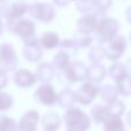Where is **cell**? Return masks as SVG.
I'll return each instance as SVG.
<instances>
[{
	"mask_svg": "<svg viewBox=\"0 0 131 131\" xmlns=\"http://www.w3.org/2000/svg\"><path fill=\"white\" fill-rule=\"evenodd\" d=\"M13 81L18 89H29L37 83V76L31 70L25 68H18L14 71Z\"/></svg>",
	"mask_w": 131,
	"mask_h": 131,
	"instance_id": "4fadbf2b",
	"label": "cell"
},
{
	"mask_svg": "<svg viewBox=\"0 0 131 131\" xmlns=\"http://www.w3.org/2000/svg\"><path fill=\"white\" fill-rule=\"evenodd\" d=\"M29 12V5L24 1H6L0 5V17H4L6 23H12L22 18Z\"/></svg>",
	"mask_w": 131,
	"mask_h": 131,
	"instance_id": "277c9868",
	"label": "cell"
},
{
	"mask_svg": "<svg viewBox=\"0 0 131 131\" xmlns=\"http://www.w3.org/2000/svg\"><path fill=\"white\" fill-rule=\"evenodd\" d=\"M7 30L13 32L17 37L22 39V41H27L29 39L36 37V24L30 18H20L12 23H6Z\"/></svg>",
	"mask_w": 131,
	"mask_h": 131,
	"instance_id": "5b68a950",
	"label": "cell"
},
{
	"mask_svg": "<svg viewBox=\"0 0 131 131\" xmlns=\"http://www.w3.org/2000/svg\"><path fill=\"white\" fill-rule=\"evenodd\" d=\"M107 75L105 66L100 63H91L86 69V81H91L94 83H101Z\"/></svg>",
	"mask_w": 131,
	"mask_h": 131,
	"instance_id": "2e32d148",
	"label": "cell"
},
{
	"mask_svg": "<svg viewBox=\"0 0 131 131\" xmlns=\"http://www.w3.org/2000/svg\"><path fill=\"white\" fill-rule=\"evenodd\" d=\"M31 17L43 23H50L57 15L54 6L50 2H34L29 5V12Z\"/></svg>",
	"mask_w": 131,
	"mask_h": 131,
	"instance_id": "ba28073f",
	"label": "cell"
},
{
	"mask_svg": "<svg viewBox=\"0 0 131 131\" xmlns=\"http://www.w3.org/2000/svg\"><path fill=\"white\" fill-rule=\"evenodd\" d=\"M63 122L66 131H88L92 124L90 116L76 106L66 109V113L63 114Z\"/></svg>",
	"mask_w": 131,
	"mask_h": 131,
	"instance_id": "6da1fadb",
	"label": "cell"
},
{
	"mask_svg": "<svg viewBox=\"0 0 131 131\" xmlns=\"http://www.w3.org/2000/svg\"><path fill=\"white\" fill-rule=\"evenodd\" d=\"M99 95L102 99V101L106 105L112 104L115 100L118 99V90L117 86L113 85V84H106L104 86H100V91H99Z\"/></svg>",
	"mask_w": 131,
	"mask_h": 131,
	"instance_id": "7402d4cb",
	"label": "cell"
},
{
	"mask_svg": "<svg viewBox=\"0 0 131 131\" xmlns=\"http://www.w3.org/2000/svg\"><path fill=\"white\" fill-rule=\"evenodd\" d=\"M4 34V23H2V20L0 17V36Z\"/></svg>",
	"mask_w": 131,
	"mask_h": 131,
	"instance_id": "74e56055",
	"label": "cell"
},
{
	"mask_svg": "<svg viewBox=\"0 0 131 131\" xmlns=\"http://www.w3.org/2000/svg\"><path fill=\"white\" fill-rule=\"evenodd\" d=\"M58 94L54 86L51 83H41L36 89L34 98L38 104L45 107H53L58 105Z\"/></svg>",
	"mask_w": 131,
	"mask_h": 131,
	"instance_id": "9c48e42d",
	"label": "cell"
},
{
	"mask_svg": "<svg viewBox=\"0 0 131 131\" xmlns=\"http://www.w3.org/2000/svg\"><path fill=\"white\" fill-rule=\"evenodd\" d=\"M117 86L118 90V94L122 95V97H129L131 95V77L128 76L120 82V83L115 84Z\"/></svg>",
	"mask_w": 131,
	"mask_h": 131,
	"instance_id": "4dcf8cb0",
	"label": "cell"
},
{
	"mask_svg": "<svg viewBox=\"0 0 131 131\" xmlns=\"http://www.w3.org/2000/svg\"><path fill=\"white\" fill-rule=\"evenodd\" d=\"M100 45H101V44H100ZM101 46H102V50H104V53H105V58H107L108 60L115 62V61H118V60L121 59V57L124 54L125 50H127L128 43L124 37L117 35L115 38H113L112 40L102 44Z\"/></svg>",
	"mask_w": 131,
	"mask_h": 131,
	"instance_id": "52a82bcc",
	"label": "cell"
},
{
	"mask_svg": "<svg viewBox=\"0 0 131 131\" xmlns=\"http://www.w3.org/2000/svg\"><path fill=\"white\" fill-rule=\"evenodd\" d=\"M39 41H40V45H41V47H43V50L52 51V50H54V48L59 47L61 39H60L59 35H58L57 32L47 31L41 35V37L39 38Z\"/></svg>",
	"mask_w": 131,
	"mask_h": 131,
	"instance_id": "ac0fdd59",
	"label": "cell"
},
{
	"mask_svg": "<svg viewBox=\"0 0 131 131\" xmlns=\"http://www.w3.org/2000/svg\"><path fill=\"white\" fill-rule=\"evenodd\" d=\"M108 75L114 81L115 84L120 83L122 79H124L125 77L129 76L128 70H127V68H125V64L121 63V62H118V61H115L111 64V67H109V69H108Z\"/></svg>",
	"mask_w": 131,
	"mask_h": 131,
	"instance_id": "d6986e66",
	"label": "cell"
},
{
	"mask_svg": "<svg viewBox=\"0 0 131 131\" xmlns=\"http://www.w3.org/2000/svg\"><path fill=\"white\" fill-rule=\"evenodd\" d=\"M61 125V117L55 112H48L41 117V127L44 131H58Z\"/></svg>",
	"mask_w": 131,
	"mask_h": 131,
	"instance_id": "e0dca14e",
	"label": "cell"
},
{
	"mask_svg": "<svg viewBox=\"0 0 131 131\" xmlns=\"http://www.w3.org/2000/svg\"><path fill=\"white\" fill-rule=\"evenodd\" d=\"M36 76L37 79L40 81L41 83H51L52 79L57 76V69L50 62H40L37 66L36 69Z\"/></svg>",
	"mask_w": 131,
	"mask_h": 131,
	"instance_id": "9a60e30c",
	"label": "cell"
},
{
	"mask_svg": "<svg viewBox=\"0 0 131 131\" xmlns=\"http://www.w3.org/2000/svg\"><path fill=\"white\" fill-rule=\"evenodd\" d=\"M74 39L77 43L79 48H88L90 46H92V44H93V37L91 35L84 34V32H81L78 30L75 32Z\"/></svg>",
	"mask_w": 131,
	"mask_h": 131,
	"instance_id": "d4e9b609",
	"label": "cell"
},
{
	"mask_svg": "<svg viewBox=\"0 0 131 131\" xmlns=\"http://www.w3.org/2000/svg\"><path fill=\"white\" fill-rule=\"evenodd\" d=\"M76 104V97H75V91L69 88H66L61 90L58 94V105L61 108L68 109Z\"/></svg>",
	"mask_w": 131,
	"mask_h": 131,
	"instance_id": "ffe728a7",
	"label": "cell"
},
{
	"mask_svg": "<svg viewBox=\"0 0 131 131\" xmlns=\"http://www.w3.org/2000/svg\"><path fill=\"white\" fill-rule=\"evenodd\" d=\"M59 47L61 51H64L66 53H68L70 57L76 55L77 53H78V48H79L74 38H67V39L61 40L60 41Z\"/></svg>",
	"mask_w": 131,
	"mask_h": 131,
	"instance_id": "484cf974",
	"label": "cell"
},
{
	"mask_svg": "<svg viewBox=\"0 0 131 131\" xmlns=\"http://www.w3.org/2000/svg\"><path fill=\"white\" fill-rule=\"evenodd\" d=\"M92 1H93V7L99 13L107 12L113 5V0H92Z\"/></svg>",
	"mask_w": 131,
	"mask_h": 131,
	"instance_id": "d6a6232c",
	"label": "cell"
},
{
	"mask_svg": "<svg viewBox=\"0 0 131 131\" xmlns=\"http://www.w3.org/2000/svg\"><path fill=\"white\" fill-rule=\"evenodd\" d=\"M86 67L82 61H70L62 70H58L57 76L63 84H76L86 81Z\"/></svg>",
	"mask_w": 131,
	"mask_h": 131,
	"instance_id": "7a4b0ae2",
	"label": "cell"
},
{
	"mask_svg": "<svg viewBox=\"0 0 131 131\" xmlns=\"http://www.w3.org/2000/svg\"><path fill=\"white\" fill-rule=\"evenodd\" d=\"M125 18H127V21L131 24V6L128 7L127 10H125Z\"/></svg>",
	"mask_w": 131,
	"mask_h": 131,
	"instance_id": "d590c367",
	"label": "cell"
},
{
	"mask_svg": "<svg viewBox=\"0 0 131 131\" xmlns=\"http://www.w3.org/2000/svg\"><path fill=\"white\" fill-rule=\"evenodd\" d=\"M39 121V113L36 109H30L21 116L17 122V131H38Z\"/></svg>",
	"mask_w": 131,
	"mask_h": 131,
	"instance_id": "5bb4252c",
	"label": "cell"
},
{
	"mask_svg": "<svg viewBox=\"0 0 131 131\" xmlns=\"http://www.w3.org/2000/svg\"><path fill=\"white\" fill-rule=\"evenodd\" d=\"M18 66V57L13 45L2 43L0 45V69L6 72L15 71Z\"/></svg>",
	"mask_w": 131,
	"mask_h": 131,
	"instance_id": "30bf717a",
	"label": "cell"
},
{
	"mask_svg": "<svg viewBox=\"0 0 131 131\" xmlns=\"http://www.w3.org/2000/svg\"><path fill=\"white\" fill-rule=\"evenodd\" d=\"M76 8L78 12L83 14L90 13L94 7H93L92 0H76Z\"/></svg>",
	"mask_w": 131,
	"mask_h": 131,
	"instance_id": "1f68e13d",
	"label": "cell"
},
{
	"mask_svg": "<svg viewBox=\"0 0 131 131\" xmlns=\"http://www.w3.org/2000/svg\"><path fill=\"white\" fill-rule=\"evenodd\" d=\"M100 85L98 83L91 81H84L82 85L75 91L76 102L83 106H89L95 100L97 95H99Z\"/></svg>",
	"mask_w": 131,
	"mask_h": 131,
	"instance_id": "8992f818",
	"label": "cell"
},
{
	"mask_svg": "<svg viewBox=\"0 0 131 131\" xmlns=\"http://www.w3.org/2000/svg\"><path fill=\"white\" fill-rule=\"evenodd\" d=\"M52 1H53V4L58 7H66L69 5L70 0H52Z\"/></svg>",
	"mask_w": 131,
	"mask_h": 131,
	"instance_id": "e575fe53",
	"label": "cell"
},
{
	"mask_svg": "<svg viewBox=\"0 0 131 131\" xmlns=\"http://www.w3.org/2000/svg\"><path fill=\"white\" fill-rule=\"evenodd\" d=\"M129 41H130V44H131V31H130V34H129Z\"/></svg>",
	"mask_w": 131,
	"mask_h": 131,
	"instance_id": "f35d334b",
	"label": "cell"
},
{
	"mask_svg": "<svg viewBox=\"0 0 131 131\" xmlns=\"http://www.w3.org/2000/svg\"><path fill=\"white\" fill-rule=\"evenodd\" d=\"M0 131H17V122L9 116L0 114Z\"/></svg>",
	"mask_w": 131,
	"mask_h": 131,
	"instance_id": "f1b7e54d",
	"label": "cell"
},
{
	"mask_svg": "<svg viewBox=\"0 0 131 131\" xmlns=\"http://www.w3.org/2000/svg\"><path fill=\"white\" fill-rule=\"evenodd\" d=\"M70 55L68 53H66L64 51H61L60 50L59 52H57V54H54L53 57V66L55 67V69L58 70H62L63 68L67 66L68 63L70 62Z\"/></svg>",
	"mask_w": 131,
	"mask_h": 131,
	"instance_id": "cb8c5ba5",
	"label": "cell"
},
{
	"mask_svg": "<svg viewBox=\"0 0 131 131\" xmlns=\"http://www.w3.org/2000/svg\"><path fill=\"white\" fill-rule=\"evenodd\" d=\"M14 105V99L9 93L4 92L2 90H0V113L7 112L13 107Z\"/></svg>",
	"mask_w": 131,
	"mask_h": 131,
	"instance_id": "f546056e",
	"label": "cell"
},
{
	"mask_svg": "<svg viewBox=\"0 0 131 131\" xmlns=\"http://www.w3.org/2000/svg\"><path fill=\"white\" fill-rule=\"evenodd\" d=\"M99 13H86L83 14L77 21V30L84 34L92 35L95 34V30L98 28L100 21Z\"/></svg>",
	"mask_w": 131,
	"mask_h": 131,
	"instance_id": "7c38bea8",
	"label": "cell"
},
{
	"mask_svg": "<svg viewBox=\"0 0 131 131\" xmlns=\"http://www.w3.org/2000/svg\"><path fill=\"white\" fill-rule=\"evenodd\" d=\"M107 109H108V113L112 114V115L115 116H120L122 117V115L125 113V109H127V106L122 101V100H115L114 102L107 105Z\"/></svg>",
	"mask_w": 131,
	"mask_h": 131,
	"instance_id": "83f0119b",
	"label": "cell"
},
{
	"mask_svg": "<svg viewBox=\"0 0 131 131\" xmlns=\"http://www.w3.org/2000/svg\"><path fill=\"white\" fill-rule=\"evenodd\" d=\"M23 43H24V45L22 48V54L24 59L30 63H38L43 58L44 52L37 36L27 41H23Z\"/></svg>",
	"mask_w": 131,
	"mask_h": 131,
	"instance_id": "8fae6325",
	"label": "cell"
},
{
	"mask_svg": "<svg viewBox=\"0 0 131 131\" xmlns=\"http://www.w3.org/2000/svg\"><path fill=\"white\" fill-rule=\"evenodd\" d=\"M8 84V76L7 72L0 69V90H4Z\"/></svg>",
	"mask_w": 131,
	"mask_h": 131,
	"instance_id": "836d02e7",
	"label": "cell"
},
{
	"mask_svg": "<svg viewBox=\"0 0 131 131\" xmlns=\"http://www.w3.org/2000/svg\"><path fill=\"white\" fill-rule=\"evenodd\" d=\"M105 59V53L102 50V46L100 45H95L92 46L89 52V60L91 63H100L102 60Z\"/></svg>",
	"mask_w": 131,
	"mask_h": 131,
	"instance_id": "4316f807",
	"label": "cell"
},
{
	"mask_svg": "<svg viewBox=\"0 0 131 131\" xmlns=\"http://www.w3.org/2000/svg\"><path fill=\"white\" fill-rule=\"evenodd\" d=\"M125 121H127L128 125H129V127L131 128V111L127 114V117H125Z\"/></svg>",
	"mask_w": 131,
	"mask_h": 131,
	"instance_id": "8d00e7d4",
	"label": "cell"
},
{
	"mask_svg": "<svg viewBox=\"0 0 131 131\" xmlns=\"http://www.w3.org/2000/svg\"><path fill=\"white\" fill-rule=\"evenodd\" d=\"M120 27V22L116 18L109 17V16H101L98 28L95 30V35H97V39L99 44L102 45V44L115 38L118 35Z\"/></svg>",
	"mask_w": 131,
	"mask_h": 131,
	"instance_id": "3957f363",
	"label": "cell"
},
{
	"mask_svg": "<svg viewBox=\"0 0 131 131\" xmlns=\"http://www.w3.org/2000/svg\"><path fill=\"white\" fill-rule=\"evenodd\" d=\"M104 131H125V125L122 117L108 114L105 121L102 122Z\"/></svg>",
	"mask_w": 131,
	"mask_h": 131,
	"instance_id": "44dd1931",
	"label": "cell"
},
{
	"mask_svg": "<svg viewBox=\"0 0 131 131\" xmlns=\"http://www.w3.org/2000/svg\"><path fill=\"white\" fill-rule=\"evenodd\" d=\"M108 114L109 113L107 109V105L97 104L90 109V118L94 124H102Z\"/></svg>",
	"mask_w": 131,
	"mask_h": 131,
	"instance_id": "603a6c76",
	"label": "cell"
},
{
	"mask_svg": "<svg viewBox=\"0 0 131 131\" xmlns=\"http://www.w3.org/2000/svg\"><path fill=\"white\" fill-rule=\"evenodd\" d=\"M6 1H7V0H0V5L4 4V2H6Z\"/></svg>",
	"mask_w": 131,
	"mask_h": 131,
	"instance_id": "ab89813d",
	"label": "cell"
}]
</instances>
